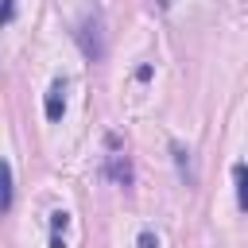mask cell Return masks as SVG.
<instances>
[{"label": "cell", "mask_w": 248, "mask_h": 248, "mask_svg": "<svg viewBox=\"0 0 248 248\" xmlns=\"http://www.w3.org/2000/svg\"><path fill=\"white\" fill-rule=\"evenodd\" d=\"M43 112H46V120H62V112H66V81L62 78L50 81L46 101H43Z\"/></svg>", "instance_id": "obj_2"}, {"label": "cell", "mask_w": 248, "mask_h": 248, "mask_svg": "<svg viewBox=\"0 0 248 248\" xmlns=\"http://www.w3.org/2000/svg\"><path fill=\"white\" fill-rule=\"evenodd\" d=\"M159 4H163V8H170V0H159Z\"/></svg>", "instance_id": "obj_10"}, {"label": "cell", "mask_w": 248, "mask_h": 248, "mask_svg": "<svg viewBox=\"0 0 248 248\" xmlns=\"http://www.w3.org/2000/svg\"><path fill=\"white\" fill-rule=\"evenodd\" d=\"M16 19V0H0V27H8Z\"/></svg>", "instance_id": "obj_7"}, {"label": "cell", "mask_w": 248, "mask_h": 248, "mask_svg": "<svg viewBox=\"0 0 248 248\" xmlns=\"http://www.w3.org/2000/svg\"><path fill=\"white\" fill-rule=\"evenodd\" d=\"M140 248H159V236H155L151 229H143V232H140Z\"/></svg>", "instance_id": "obj_8"}, {"label": "cell", "mask_w": 248, "mask_h": 248, "mask_svg": "<svg viewBox=\"0 0 248 248\" xmlns=\"http://www.w3.org/2000/svg\"><path fill=\"white\" fill-rule=\"evenodd\" d=\"M108 174H112L120 186H132V167H128V159L112 155V159H108Z\"/></svg>", "instance_id": "obj_5"}, {"label": "cell", "mask_w": 248, "mask_h": 248, "mask_svg": "<svg viewBox=\"0 0 248 248\" xmlns=\"http://www.w3.org/2000/svg\"><path fill=\"white\" fill-rule=\"evenodd\" d=\"M74 39H78V46H81V54H85L89 62H101V58H105V23H101L97 12H89V16L78 23Z\"/></svg>", "instance_id": "obj_1"}, {"label": "cell", "mask_w": 248, "mask_h": 248, "mask_svg": "<svg viewBox=\"0 0 248 248\" xmlns=\"http://www.w3.org/2000/svg\"><path fill=\"white\" fill-rule=\"evenodd\" d=\"M50 248H66V240H62V232H50Z\"/></svg>", "instance_id": "obj_9"}, {"label": "cell", "mask_w": 248, "mask_h": 248, "mask_svg": "<svg viewBox=\"0 0 248 248\" xmlns=\"http://www.w3.org/2000/svg\"><path fill=\"white\" fill-rule=\"evenodd\" d=\"M232 182H236V205L248 209V167H244V163L232 167Z\"/></svg>", "instance_id": "obj_4"}, {"label": "cell", "mask_w": 248, "mask_h": 248, "mask_svg": "<svg viewBox=\"0 0 248 248\" xmlns=\"http://www.w3.org/2000/svg\"><path fill=\"white\" fill-rule=\"evenodd\" d=\"M12 209V167L8 159H0V213Z\"/></svg>", "instance_id": "obj_3"}, {"label": "cell", "mask_w": 248, "mask_h": 248, "mask_svg": "<svg viewBox=\"0 0 248 248\" xmlns=\"http://www.w3.org/2000/svg\"><path fill=\"white\" fill-rule=\"evenodd\" d=\"M66 225H70V213L66 209H54L50 213V232H66Z\"/></svg>", "instance_id": "obj_6"}]
</instances>
